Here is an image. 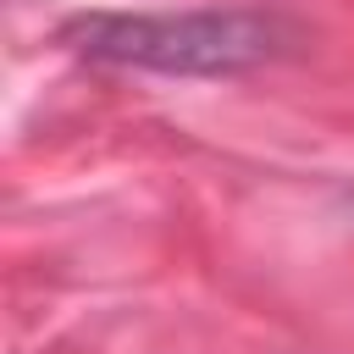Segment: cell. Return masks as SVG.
Returning a JSON list of instances; mask_svg holds the SVG:
<instances>
[{
	"label": "cell",
	"mask_w": 354,
	"mask_h": 354,
	"mask_svg": "<svg viewBox=\"0 0 354 354\" xmlns=\"http://www.w3.org/2000/svg\"><path fill=\"white\" fill-rule=\"evenodd\" d=\"M61 39L111 66L166 72V77H232L288 50V22L277 11H83Z\"/></svg>",
	"instance_id": "1"
}]
</instances>
